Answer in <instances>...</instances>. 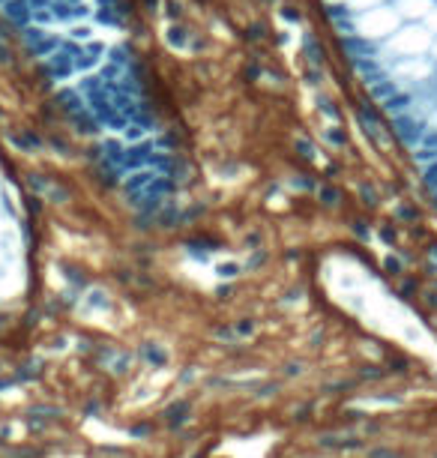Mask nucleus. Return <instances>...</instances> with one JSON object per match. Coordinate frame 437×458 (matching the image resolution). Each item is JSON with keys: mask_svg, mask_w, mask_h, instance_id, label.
<instances>
[{"mask_svg": "<svg viewBox=\"0 0 437 458\" xmlns=\"http://www.w3.org/2000/svg\"><path fill=\"white\" fill-rule=\"evenodd\" d=\"M431 45V30L429 28H422V24H410V28H402L398 33H393L390 40H386L383 48V60H386V66L395 60V57H417L419 51H429Z\"/></svg>", "mask_w": 437, "mask_h": 458, "instance_id": "f257e3e1", "label": "nucleus"}, {"mask_svg": "<svg viewBox=\"0 0 437 458\" xmlns=\"http://www.w3.org/2000/svg\"><path fill=\"white\" fill-rule=\"evenodd\" d=\"M398 28V12L395 6H371L366 12H359V16H354V30L363 36V40H386L390 33H395Z\"/></svg>", "mask_w": 437, "mask_h": 458, "instance_id": "f03ea898", "label": "nucleus"}, {"mask_svg": "<svg viewBox=\"0 0 437 458\" xmlns=\"http://www.w3.org/2000/svg\"><path fill=\"white\" fill-rule=\"evenodd\" d=\"M434 69H437V63L431 57H419V54L417 57H395L390 66H386V72L402 87H417L422 81H431Z\"/></svg>", "mask_w": 437, "mask_h": 458, "instance_id": "7ed1b4c3", "label": "nucleus"}, {"mask_svg": "<svg viewBox=\"0 0 437 458\" xmlns=\"http://www.w3.org/2000/svg\"><path fill=\"white\" fill-rule=\"evenodd\" d=\"M426 129H429V123H426V117H419L417 111H405V114H395V117H393V135L407 150H417L422 144V135H426Z\"/></svg>", "mask_w": 437, "mask_h": 458, "instance_id": "20e7f679", "label": "nucleus"}, {"mask_svg": "<svg viewBox=\"0 0 437 458\" xmlns=\"http://www.w3.org/2000/svg\"><path fill=\"white\" fill-rule=\"evenodd\" d=\"M357 114H359V123H363V129H366V135L371 138V141L378 144V147H390V135H386V120H383V111L378 108V102L359 99Z\"/></svg>", "mask_w": 437, "mask_h": 458, "instance_id": "39448f33", "label": "nucleus"}, {"mask_svg": "<svg viewBox=\"0 0 437 458\" xmlns=\"http://www.w3.org/2000/svg\"><path fill=\"white\" fill-rule=\"evenodd\" d=\"M60 42L64 40H60L57 33H52L48 28H40V24H28V28H21V45L28 48L36 60H42V57L52 54V51H57Z\"/></svg>", "mask_w": 437, "mask_h": 458, "instance_id": "423d86ee", "label": "nucleus"}, {"mask_svg": "<svg viewBox=\"0 0 437 458\" xmlns=\"http://www.w3.org/2000/svg\"><path fill=\"white\" fill-rule=\"evenodd\" d=\"M0 18H4L9 28H28V24L33 21V6H30V0H4L0 4Z\"/></svg>", "mask_w": 437, "mask_h": 458, "instance_id": "0eeeda50", "label": "nucleus"}, {"mask_svg": "<svg viewBox=\"0 0 437 458\" xmlns=\"http://www.w3.org/2000/svg\"><path fill=\"white\" fill-rule=\"evenodd\" d=\"M54 102H57V108L66 114V120L78 117V114L87 111V102H84V96H81L78 87H60L57 96H54Z\"/></svg>", "mask_w": 437, "mask_h": 458, "instance_id": "6e6552de", "label": "nucleus"}, {"mask_svg": "<svg viewBox=\"0 0 437 458\" xmlns=\"http://www.w3.org/2000/svg\"><path fill=\"white\" fill-rule=\"evenodd\" d=\"M156 174L153 168H138V171H129L126 177H123V192H126L129 198H135L138 192H144V189L156 180Z\"/></svg>", "mask_w": 437, "mask_h": 458, "instance_id": "1a4fd4ad", "label": "nucleus"}, {"mask_svg": "<svg viewBox=\"0 0 437 458\" xmlns=\"http://www.w3.org/2000/svg\"><path fill=\"white\" fill-rule=\"evenodd\" d=\"M395 12L398 18L407 21H426V16L431 12V0H395Z\"/></svg>", "mask_w": 437, "mask_h": 458, "instance_id": "9d476101", "label": "nucleus"}, {"mask_svg": "<svg viewBox=\"0 0 437 458\" xmlns=\"http://www.w3.org/2000/svg\"><path fill=\"white\" fill-rule=\"evenodd\" d=\"M168 45L171 48H189V30L183 28V24H171L168 28Z\"/></svg>", "mask_w": 437, "mask_h": 458, "instance_id": "9b49d317", "label": "nucleus"}, {"mask_svg": "<svg viewBox=\"0 0 437 458\" xmlns=\"http://www.w3.org/2000/svg\"><path fill=\"white\" fill-rule=\"evenodd\" d=\"M69 40H75V42H90L93 40V28H90V24H78V21H75L72 28H69Z\"/></svg>", "mask_w": 437, "mask_h": 458, "instance_id": "f8f14e48", "label": "nucleus"}, {"mask_svg": "<svg viewBox=\"0 0 437 458\" xmlns=\"http://www.w3.org/2000/svg\"><path fill=\"white\" fill-rule=\"evenodd\" d=\"M303 51H306V57L311 60V66H323V48H318V42L311 40H306V45H303Z\"/></svg>", "mask_w": 437, "mask_h": 458, "instance_id": "ddd939ff", "label": "nucleus"}, {"mask_svg": "<svg viewBox=\"0 0 437 458\" xmlns=\"http://www.w3.org/2000/svg\"><path fill=\"white\" fill-rule=\"evenodd\" d=\"M342 4H345V9H351L354 16H359V12H366L371 6H381L383 0H342Z\"/></svg>", "mask_w": 437, "mask_h": 458, "instance_id": "4468645a", "label": "nucleus"}, {"mask_svg": "<svg viewBox=\"0 0 437 458\" xmlns=\"http://www.w3.org/2000/svg\"><path fill=\"white\" fill-rule=\"evenodd\" d=\"M422 183L429 186V192H437V159L422 168Z\"/></svg>", "mask_w": 437, "mask_h": 458, "instance_id": "2eb2a0df", "label": "nucleus"}, {"mask_svg": "<svg viewBox=\"0 0 437 458\" xmlns=\"http://www.w3.org/2000/svg\"><path fill=\"white\" fill-rule=\"evenodd\" d=\"M323 138H327L330 144H335V147H345L347 144V135L339 129V126H327V129H323Z\"/></svg>", "mask_w": 437, "mask_h": 458, "instance_id": "dca6fc26", "label": "nucleus"}, {"mask_svg": "<svg viewBox=\"0 0 437 458\" xmlns=\"http://www.w3.org/2000/svg\"><path fill=\"white\" fill-rule=\"evenodd\" d=\"M321 198L327 207H335V204H339V192H335L333 186H321Z\"/></svg>", "mask_w": 437, "mask_h": 458, "instance_id": "f3484780", "label": "nucleus"}, {"mask_svg": "<svg viewBox=\"0 0 437 458\" xmlns=\"http://www.w3.org/2000/svg\"><path fill=\"white\" fill-rule=\"evenodd\" d=\"M297 147L303 150V156H306V159H315V147H311V144L306 141V138H299V141H297Z\"/></svg>", "mask_w": 437, "mask_h": 458, "instance_id": "a211bd4d", "label": "nucleus"}, {"mask_svg": "<svg viewBox=\"0 0 437 458\" xmlns=\"http://www.w3.org/2000/svg\"><path fill=\"white\" fill-rule=\"evenodd\" d=\"M321 108L327 111V117H330V120H339V111L333 108V102H330V99H323V102H321Z\"/></svg>", "mask_w": 437, "mask_h": 458, "instance_id": "6ab92c4d", "label": "nucleus"}, {"mask_svg": "<svg viewBox=\"0 0 437 458\" xmlns=\"http://www.w3.org/2000/svg\"><path fill=\"white\" fill-rule=\"evenodd\" d=\"M12 60V51L6 45V40H0V63H9Z\"/></svg>", "mask_w": 437, "mask_h": 458, "instance_id": "aec40b11", "label": "nucleus"}, {"mask_svg": "<svg viewBox=\"0 0 437 458\" xmlns=\"http://www.w3.org/2000/svg\"><path fill=\"white\" fill-rule=\"evenodd\" d=\"M282 16L288 21H299V12H294V6H282Z\"/></svg>", "mask_w": 437, "mask_h": 458, "instance_id": "412c9836", "label": "nucleus"}, {"mask_svg": "<svg viewBox=\"0 0 437 458\" xmlns=\"http://www.w3.org/2000/svg\"><path fill=\"white\" fill-rule=\"evenodd\" d=\"M426 21H429V28L437 33V6H431V12H429V16H426Z\"/></svg>", "mask_w": 437, "mask_h": 458, "instance_id": "4be33fe9", "label": "nucleus"}, {"mask_svg": "<svg viewBox=\"0 0 437 458\" xmlns=\"http://www.w3.org/2000/svg\"><path fill=\"white\" fill-rule=\"evenodd\" d=\"M426 123H429V129H437V108H431L426 114Z\"/></svg>", "mask_w": 437, "mask_h": 458, "instance_id": "5701e85b", "label": "nucleus"}, {"mask_svg": "<svg viewBox=\"0 0 437 458\" xmlns=\"http://www.w3.org/2000/svg\"><path fill=\"white\" fill-rule=\"evenodd\" d=\"M0 40H9V24L0 21Z\"/></svg>", "mask_w": 437, "mask_h": 458, "instance_id": "b1692460", "label": "nucleus"}, {"mask_svg": "<svg viewBox=\"0 0 437 458\" xmlns=\"http://www.w3.org/2000/svg\"><path fill=\"white\" fill-rule=\"evenodd\" d=\"M429 51H431V60L437 63V36H431V45H429Z\"/></svg>", "mask_w": 437, "mask_h": 458, "instance_id": "393cba45", "label": "nucleus"}, {"mask_svg": "<svg viewBox=\"0 0 437 458\" xmlns=\"http://www.w3.org/2000/svg\"><path fill=\"white\" fill-rule=\"evenodd\" d=\"M434 75H437V69H434Z\"/></svg>", "mask_w": 437, "mask_h": 458, "instance_id": "a878e982", "label": "nucleus"}]
</instances>
